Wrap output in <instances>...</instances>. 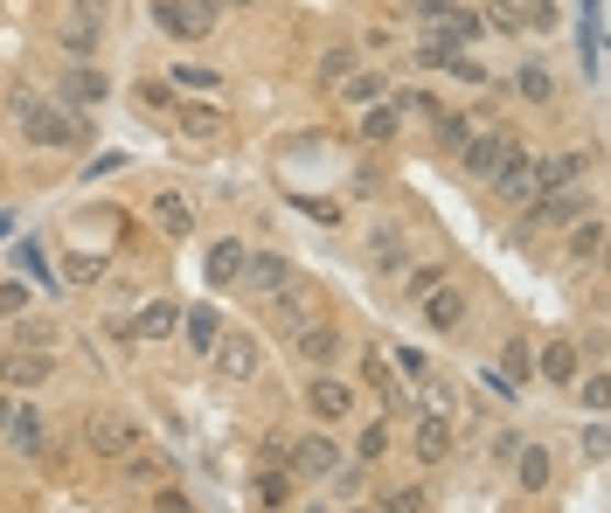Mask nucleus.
Returning a JSON list of instances; mask_svg holds the SVG:
<instances>
[{
	"label": "nucleus",
	"instance_id": "4be33fe9",
	"mask_svg": "<svg viewBox=\"0 0 611 513\" xmlns=\"http://www.w3.org/2000/svg\"><path fill=\"white\" fill-rule=\"evenodd\" d=\"M174 125H181L188 140H223V132H230V111H223V104H181V98H174Z\"/></svg>",
	"mask_w": 611,
	"mask_h": 513
},
{
	"label": "nucleus",
	"instance_id": "de8ad7c7",
	"mask_svg": "<svg viewBox=\"0 0 611 513\" xmlns=\"http://www.w3.org/2000/svg\"><path fill=\"white\" fill-rule=\"evenodd\" d=\"M362 382L368 389H389V361H382V354H362Z\"/></svg>",
	"mask_w": 611,
	"mask_h": 513
},
{
	"label": "nucleus",
	"instance_id": "9b49d317",
	"mask_svg": "<svg viewBox=\"0 0 611 513\" xmlns=\"http://www.w3.org/2000/svg\"><path fill=\"white\" fill-rule=\"evenodd\" d=\"M104 98H112V83H104L91 63H70L63 83H56V104H70V111H91V104H104Z\"/></svg>",
	"mask_w": 611,
	"mask_h": 513
},
{
	"label": "nucleus",
	"instance_id": "3c124183",
	"mask_svg": "<svg viewBox=\"0 0 611 513\" xmlns=\"http://www.w3.org/2000/svg\"><path fill=\"white\" fill-rule=\"evenodd\" d=\"M63 14H84V21H104V14H112V0H63Z\"/></svg>",
	"mask_w": 611,
	"mask_h": 513
},
{
	"label": "nucleus",
	"instance_id": "393cba45",
	"mask_svg": "<svg viewBox=\"0 0 611 513\" xmlns=\"http://www.w3.org/2000/svg\"><path fill=\"white\" fill-rule=\"evenodd\" d=\"M56 320H42V312H14V333H8V347H35V354H56Z\"/></svg>",
	"mask_w": 611,
	"mask_h": 513
},
{
	"label": "nucleus",
	"instance_id": "c85d7f7f",
	"mask_svg": "<svg viewBox=\"0 0 611 513\" xmlns=\"http://www.w3.org/2000/svg\"><path fill=\"white\" fill-rule=\"evenodd\" d=\"M167 472H174V465H167V458H153V451H140V444L119 458V479H125V486H160Z\"/></svg>",
	"mask_w": 611,
	"mask_h": 513
},
{
	"label": "nucleus",
	"instance_id": "4d7b16f0",
	"mask_svg": "<svg viewBox=\"0 0 611 513\" xmlns=\"http://www.w3.org/2000/svg\"><path fill=\"white\" fill-rule=\"evenodd\" d=\"M215 8H257V0H215Z\"/></svg>",
	"mask_w": 611,
	"mask_h": 513
},
{
	"label": "nucleus",
	"instance_id": "a19ab883",
	"mask_svg": "<svg viewBox=\"0 0 611 513\" xmlns=\"http://www.w3.org/2000/svg\"><path fill=\"white\" fill-rule=\"evenodd\" d=\"M326 479H334V506H341V500H362V458H355V465H334Z\"/></svg>",
	"mask_w": 611,
	"mask_h": 513
},
{
	"label": "nucleus",
	"instance_id": "bb28decb",
	"mask_svg": "<svg viewBox=\"0 0 611 513\" xmlns=\"http://www.w3.org/2000/svg\"><path fill=\"white\" fill-rule=\"evenodd\" d=\"M397 132H403V111H397V104H382V98L362 104V140H368V146H389Z\"/></svg>",
	"mask_w": 611,
	"mask_h": 513
},
{
	"label": "nucleus",
	"instance_id": "37998d69",
	"mask_svg": "<svg viewBox=\"0 0 611 513\" xmlns=\"http://www.w3.org/2000/svg\"><path fill=\"white\" fill-rule=\"evenodd\" d=\"M14 312H29V285H21V278H0V320H14Z\"/></svg>",
	"mask_w": 611,
	"mask_h": 513
},
{
	"label": "nucleus",
	"instance_id": "79ce46f5",
	"mask_svg": "<svg viewBox=\"0 0 611 513\" xmlns=\"http://www.w3.org/2000/svg\"><path fill=\"white\" fill-rule=\"evenodd\" d=\"M133 98H140L146 111H174V83H160V77H146V83H133Z\"/></svg>",
	"mask_w": 611,
	"mask_h": 513
},
{
	"label": "nucleus",
	"instance_id": "6ab92c4d",
	"mask_svg": "<svg viewBox=\"0 0 611 513\" xmlns=\"http://www.w3.org/2000/svg\"><path fill=\"white\" fill-rule=\"evenodd\" d=\"M549 479H556L549 444H529V437H521V451H514V486H521V493H549Z\"/></svg>",
	"mask_w": 611,
	"mask_h": 513
},
{
	"label": "nucleus",
	"instance_id": "1a4fd4ad",
	"mask_svg": "<svg viewBox=\"0 0 611 513\" xmlns=\"http://www.w3.org/2000/svg\"><path fill=\"white\" fill-rule=\"evenodd\" d=\"M21 132H29V146H42V153H63L70 146V111H63L56 98H42L29 119H21Z\"/></svg>",
	"mask_w": 611,
	"mask_h": 513
},
{
	"label": "nucleus",
	"instance_id": "f3484780",
	"mask_svg": "<svg viewBox=\"0 0 611 513\" xmlns=\"http://www.w3.org/2000/svg\"><path fill=\"white\" fill-rule=\"evenodd\" d=\"M0 444H8L14 458H42V451H49V423H42L35 410H14L8 431H0Z\"/></svg>",
	"mask_w": 611,
	"mask_h": 513
},
{
	"label": "nucleus",
	"instance_id": "7c9ffc66",
	"mask_svg": "<svg viewBox=\"0 0 611 513\" xmlns=\"http://www.w3.org/2000/svg\"><path fill=\"white\" fill-rule=\"evenodd\" d=\"M382 91H389V77H376V70H362V63H355V70L341 77V104H376Z\"/></svg>",
	"mask_w": 611,
	"mask_h": 513
},
{
	"label": "nucleus",
	"instance_id": "4468645a",
	"mask_svg": "<svg viewBox=\"0 0 611 513\" xmlns=\"http://www.w3.org/2000/svg\"><path fill=\"white\" fill-rule=\"evenodd\" d=\"M104 42V21H84V14H56V49L70 63H91Z\"/></svg>",
	"mask_w": 611,
	"mask_h": 513
},
{
	"label": "nucleus",
	"instance_id": "f704fd0d",
	"mask_svg": "<svg viewBox=\"0 0 611 513\" xmlns=\"http://www.w3.org/2000/svg\"><path fill=\"white\" fill-rule=\"evenodd\" d=\"M389 431H397V423H389V416H376V423H368V431L355 437V458H362V465H376V458L389 451Z\"/></svg>",
	"mask_w": 611,
	"mask_h": 513
},
{
	"label": "nucleus",
	"instance_id": "412c9836",
	"mask_svg": "<svg viewBox=\"0 0 611 513\" xmlns=\"http://www.w3.org/2000/svg\"><path fill=\"white\" fill-rule=\"evenodd\" d=\"M265 312H271V326H278V333H299L306 320H313V299H306V285L292 278V285H278V292L265 299Z\"/></svg>",
	"mask_w": 611,
	"mask_h": 513
},
{
	"label": "nucleus",
	"instance_id": "aec40b11",
	"mask_svg": "<svg viewBox=\"0 0 611 513\" xmlns=\"http://www.w3.org/2000/svg\"><path fill=\"white\" fill-rule=\"evenodd\" d=\"M146 209H153V230H160L167 243H181V236H195V202H188V194H174V188H167V194H153Z\"/></svg>",
	"mask_w": 611,
	"mask_h": 513
},
{
	"label": "nucleus",
	"instance_id": "4c0bfd02",
	"mask_svg": "<svg viewBox=\"0 0 611 513\" xmlns=\"http://www.w3.org/2000/svg\"><path fill=\"white\" fill-rule=\"evenodd\" d=\"M577 395H584V410H591V416H604V403H611V382H604V368H584Z\"/></svg>",
	"mask_w": 611,
	"mask_h": 513
},
{
	"label": "nucleus",
	"instance_id": "8fccbe9b",
	"mask_svg": "<svg viewBox=\"0 0 611 513\" xmlns=\"http://www.w3.org/2000/svg\"><path fill=\"white\" fill-rule=\"evenodd\" d=\"M35 104H42V91H29V83H14V91H8V111H14V119H29Z\"/></svg>",
	"mask_w": 611,
	"mask_h": 513
},
{
	"label": "nucleus",
	"instance_id": "603ef678",
	"mask_svg": "<svg viewBox=\"0 0 611 513\" xmlns=\"http://www.w3.org/2000/svg\"><path fill=\"white\" fill-rule=\"evenodd\" d=\"M424 403H431V410H438V416H452V410H458V395H452L445 382H431V389H424Z\"/></svg>",
	"mask_w": 611,
	"mask_h": 513
},
{
	"label": "nucleus",
	"instance_id": "5fc2aeb1",
	"mask_svg": "<svg viewBox=\"0 0 611 513\" xmlns=\"http://www.w3.org/2000/svg\"><path fill=\"white\" fill-rule=\"evenodd\" d=\"M445 8H452V0H418V14H424V21H438Z\"/></svg>",
	"mask_w": 611,
	"mask_h": 513
},
{
	"label": "nucleus",
	"instance_id": "9d476101",
	"mask_svg": "<svg viewBox=\"0 0 611 513\" xmlns=\"http://www.w3.org/2000/svg\"><path fill=\"white\" fill-rule=\"evenodd\" d=\"M591 209H598V202H591V194H577V188H542L535 202H529V215L549 222V230H570V222L591 215Z\"/></svg>",
	"mask_w": 611,
	"mask_h": 513
},
{
	"label": "nucleus",
	"instance_id": "c9c22d12",
	"mask_svg": "<svg viewBox=\"0 0 611 513\" xmlns=\"http://www.w3.org/2000/svg\"><path fill=\"white\" fill-rule=\"evenodd\" d=\"M98 278H104V257H98V250L63 257V285H98Z\"/></svg>",
	"mask_w": 611,
	"mask_h": 513
},
{
	"label": "nucleus",
	"instance_id": "cd10ccee",
	"mask_svg": "<svg viewBox=\"0 0 611 513\" xmlns=\"http://www.w3.org/2000/svg\"><path fill=\"white\" fill-rule=\"evenodd\" d=\"M181 333H188L195 354H209L215 333H223V312H215V305H188V312H181Z\"/></svg>",
	"mask_w": 611,
	"mask_h": 513
},
{
	"label": "nucleus",
	"instance_id": "a18cd8bd",
	"mask_svg": "<svg viewBox=\"0 0 611 513\" xmlns=\"http://www.w3.org/2000/svg\"><path fill=\"white\" fill-rule=\"evenodd\" d=\"M397 111H424V119H438V98H431V91H418V83H410V91H397Z\"/></svg>",
	"mask_w": 611,
	"mask_h": 513
},
{
	"label": "nucleus",
	"instance_id": "ea45409f",
	"mask_svg": "<svg viewBox=\"0 0 611 513\" xmlns=\"http://www.w3.org/2000/svg\"><path fill=\"white\" fill-rule=\"evenodd\" d=\"M355 63H362V56L347 49V42H341V49H326V56H320V83H326V91H334V83H341L347 70H355Z\"/></svg>",
	"mask_w": 611,
	"mask_h": 513
},
{
	"label": "nucleus",
	"instance_id": "6e6552de",
	"mask_svg": "<svg viewBox=\"0 0 611 513\" xmlns=\"http://www.w3.org/2000/svg\"><path fill=\"white\" fill-rule=\"evenodd\" d=\"M418 305H424V326H431V333H458V326H466V312H473V299L458 292L452 278H445V285H431Z\"/></svg>",
	"mask_w": 611,
	"mask_h": 513
},
{
	"label": "nucleus",
	"instance_id": "c03bdc74",
	"mask_svg": "<svg viewBox=\"0 0 611 513\" xmlns=\"http://www.w3.org/2000/svg\"><path fill=\"white\" fill-rule=\"evenodd\" d=\"M376 264H382V271H403V236H397V230L376 236Z\"/></svg>",
	"mask_w": 611,
	"mask_h": 513
},
{
	"label": "nucleus",
	"instance_id": "2f4dec72",
	"mask_svg": "<svg viewBox=\"0 0 611 513\" xmlns=\"http://www.w3.org/2000/svg\"><path fill=\"white\" fill-rule=\"evenodd\" d=\"M514 91L529 98V104H549V98H556V77L542 70V63H521V70H514Z\"/></svg>",
	"mask_w": 611,
	"mask_h": 513
},
{
	"label": "nucleus",
	"instance_id": "5701e85b",
	"mask_svg": "<svg viewBox=\"0 0 611 513\" xmlns=\"http://www.w3.org/2000/svg\"><path fill=\"white\" fill-rule=\"evenodd\" d=\"M410 451H418V465H445V458H452V416L431 410V416L418 423V437H410Z\"/></svg>",
	"mask_w": 611,
	"mask_h": 513
},
{
	"label": "nucleus",
	"instance_id": "f8f14e48",
	"mask_svg": "<svg viewBox=\"0 0 611 513\" xmlns=\"http://www.w3.org/2000/svg\"><path fill=\"white\" fill-rule=\"evenodd\" d=\"M598 257H604V215L591 209V215H577L570 230H563V264L584 271V264H598Z\"/></svg>",
	"mask_w": 611,
	"mask_h": 513
},
{
	"label": "nucleus",
	"instance_id": "2eb2a0df",
	"mask_svg": "<svg viewBox=\"0 0 611 513\" xmlns=\"http://www.w3.org/2000/svg\"><path fill=\"white\" fill-rule=\"evenodd\" d=\"M236 285H251L257 299H271L278 285H292V264H286V250H251V257H244V278H236Z\"/></svg>",
	"mask_w": 611,
	"mask_h": 513
},
{
	"label": "nucleus",
	"instance_id": "20e7f679",
	"mask_svg": "<svg viewBox=\"0 0 611 513\" xmlns=\"http://www.w3.org/2000/svg\"><path fill=\"white\" fill-rule=\"evenodd\" d=\"M49 375H56V361H49V354H35V347H8V354H0V382H8L14 395L49 389Z\"/></svg>",
	"mask_w": 611,
	"mask_h": 513
},
{
	"label": "nucleus",
	"instance_id": "49530a36",
	"mask_svg": "<svg viewBox=\"0 0 611 513\" xmlns=\"http://www.w3.org/2000/svg\"><path fill=\"white\" fill-rule=\"evenodd\" d=\"M382 506H389V513H418V506H424V486H403V493H382Z\"/></svg>",
	"mask_w": 611,
	"mask_h": 513
},
{
	"label": "nucleus",
	"instance_id": "f257e3e1",
	"mask_svg": "<svg viewBox=\"0 0 611 513\" xmlns=\"http://www.w3.org/2000/svg\"><path fill=\"white\" fill-rule=\"evenodd\" d=\"M209 361H215L223 382H257V375H265V347H257V333L223 326V333H215V347H209Z\"/></svg>",
	"mask_w": 611,
	"mask_h": 513
},
{
	"label": "nucleus",
	"instance_id": "ddd939ff",
	"mask_svg": "<svg viewBox=\"0 0 611 513\" xmlns=\"http://www.w3.org/2000/svg\"><path fill=\"white\" fill-rule=\"evenodd\" d=\"M424 42H431V49H445V56H458L466 42H479V14H466V8L452 0V8H445V14L424 29Z\"/></svg>",
	"mask_w": 611,
	"mask_h": 513
},
{
	"label": "nucleus",
	"instance_id": "a211bd4d",
	"mask_svg": "<svg viewBox=\"0 0 611 513\" xmlns=\"http://www.w3.org/2000/svg\"><path fill=\"white\" fill-rule=\"evenodd\" d=\"M535 375H542V382H556V389H570L577 375H584V347L577 341H549V347L535 354Z\"/></svg>",
	"mask_w": 611,
	"mask_h": 513
},
{
	"label": "nucleus",
	"instance_id": "58836bf2",
	"mask_svg": "<svg viewBox=\"0 0 611 513\" xmlns=\"http://www.w3.org/2000/svg\"><path fill=\"white\" fill-rule=\"evenodd\" d=\"M431 285H445V264H410V271H403V299H424Z\"/></svg>",
	"mask_w": 611,
	"mask_h": 513
},
{
	"label": "nucleus",
	"instance_id": "423d86ee",
	"mask_svg": "<svg viewBox=\"0 0 611 513\" xmlns=\"http://www.w3.org/2000/svg\"><path fill=\"white\" fill-rule=\"evenodd\" d=\"M84 444H91L98 458H112V465H119V458L140 444V423H133V416H112V410H98L91 423H84Z\"/></svg>",
	"mask_w": 611,
	"mask_h": 513
},
{
	"label": "nucleus",
	"instance_id": "c756f323",
	"mask_svg": "<svg viewBox=\"0 0 611 513\" xmlns=\"http://www.w3.org/2000/svg\"><path fill=\"white\" fill-rule=\"evenodd\" d=\"M174 326H181V305H174V299H153V305L140 312V320H133V333H140V341H167Z\"/></svg>",
	"mask_w": 611,
	"mask_h": 513
},
{
	"label": "nucleus",
	"instance_id": "f03ea898",
	"mask_svg": "<svg viewBox=\"0 0 611 513\" xmlns=\"http://www.w3.org/2000/svg\"><path fill=\"white\" fill-rule=\"evenodd\" d=\"M215 0H153V21H160V35L174 42H209L215 35Z\"/></svg>",
	"mask_w": 611,
	"mask_h": 513
},
{
	"label": "nucleus",
	"instance_id": "b1692460",
	"mask_svg": "<svg viewBox=\"0 0 611 513\" xmlns=\"http://www.w3.org/2000/svg\"><path fill=\"white\" fill-rule=\"evenodd\" d=\"M244 243H236V236H223V243H209V264H202V271H209V285H215V292H223V285H236V278H244Z\"/></svg>",
	"mask_w": 611,
	"mask_h": 513
},
{
	"label": "nucleus",
	"instance_id": "09e8293b",
	"mask_svg": "<svg viewBox=\"0 0 611 513\" xmlns=\"http://www.w3.org/2000/svg\"><path fill=\"white\" fill-rule=\"evenodd\" d=\"M604 451H611V437H604V423H591V431H584V458L604 465Z\"/></svg>",
	"mask_w": 611,
	"mask_h": 513
},
{
	"label": "nucleus",
	"instance_id": "72a5a7b5",
	"mask_svg": "<svg viewBox=\"0 0 611 513\" xmlns=\"http://www.w3.org/2000/svg\"><path fill=\"white\" fill-rule=\"evenodd\" d=\"M257 506H292V472H271V465H265V472H257V493H251Z\"/></svg>",
	"mask_w": 611,
	"mask_h": 513
},
{
	"label": "nucleus",
	"instance_id": "0eeeda50",
	"mask_svg": "<svg viewBox=\"0 0 611 513\" xmlns=\"http://www.w3.org/2000/svg\"><path fill=\"white\" fill-rule=\"evenodd\" d=\"M292 347H299V361H306V368H334V361H341V347H347V333H341L334 320H306V326L292 333Z\"/></svg>",
	"mask_w": 611,
	"mask_h": 513
},
{
	"label": "nucleus",
	"instance_id": "473e14b6",
	"mask_svg": "<svg viewBox=\"0 0 611 513\" xmlns=\"http://www.w3.org/2000/svg\"><path fill=\"white\" fill-rule=\"evenodd\" d=\"M174 91H223V70H209V63H174Z\"/></svg>",
	"mask_w": 611,
	"mask_h": 513
},
{
	"label": "nucleus",
	"instance_id": "e433bc0d",
	"mask_svg": "<svg viewBox=\"0 0 611 513\" xmlns=\"http://www.w3.org/2000/svg\"><path fill=\"white\" fill-rule=\"evenodd\" d=\"M479 29H493V35H508V42H514V35H521V8H514V0H493V8L479 14Z\"/></svg>",
	"mask_w": 611,
	"mask_h": 513
},
{
	"label": "nucleus",
	"instance_id": "39448f33",
	"mask_svg": "<svg viewBox=\"0 0 611 513\" xmlns=\"http://www.w3.org/2000/svg\"><path fill=\"white\" fill-rule=\"evenodd\" d=\"M306 410H313L326 431H341V423L355 416V389H347L341 375H313V382H306Z\"/></svg>",
	"mask_w": 611,
	"mask_h": 513
},
{
	"label": "nucleus",
	"instance_id": "dca6fc26",
	"mask_svg": "<svg viewBox=\"0 0 611 513\" xmlns=\"http://www.w3.org/2000/svg\"><path fill=\"white\" fill-rule=\"evenodd\" d=\"M584 167H591V153H529L535 194H542V188H570V181H577Z\"/></svg>",
	"mask_w": 611,
	"mask_h": 513
},
{
	"label": "nucleus",
	"instance_id": "7ed1b4c3",
	"mask_svg": "<svg viewBox=\"0 0 611 513\" xmlns=\"http://www.w3.org/2000/svg\"><path fill=\"white\" fill-rule=\"evenodd\" d=\"M334 465H341V437L334 431H306V437L286 444V472L292 479H326Z\"/></svg>",
	"mask_w": 611,
	"mask_h": 513
},
{
	"label": "nucleus",
	"instance_id": "6e6d98bb",
	"mask_svg": "<svg viewBox=\"0 0 611 513\" xmlns=\"http://www.w3.org/2000/svg\"><path fill=\"white\" fill-rule=\"evenodd\" d=\"M8 416H14V389H0V431H8Z\"/></svg>",
	"mask_w": 611,
	"mask_h": 513
},
{
	"label": "nucleus",
	"instance_id": "864d4df0",
	"mask_svg": "<svg viewBox=\"0 0 611 513\" xmlns=\"http://www.w3.org/2000/svg\"><path fill=\"white\" fill-rule=\"evenodd\" d=\"M514 451H521V431H500V437H493V458H500V465H508Z\"/></svg>",
	"mask_w": 611,
	"mask_h": 513
},
{
	"label": "nucleus",
	"instance_id": "a878e982",
	"mask_svg": "<svg viewBox=\"0 0 611 513\" xmlns=\"http://www.w3.org/2000/svg\"><path fill=\"white\" fill-rule=\"evenodd\" d=\"M529 375H535V354H529V341H508V347H500V368H493V389H521V382H529Z\"/></svg>",
	"mask_w": 611,
	"mask_h": 513
}]
</instances>
